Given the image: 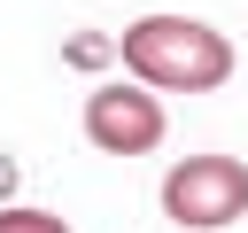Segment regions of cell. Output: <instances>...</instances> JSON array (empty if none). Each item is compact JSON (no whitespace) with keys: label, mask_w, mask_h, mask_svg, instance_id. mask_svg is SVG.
<instances>
[{"label":"cell","mask_w":248,"mask_h":233,"mask_svg":"<svg viewBox=\"0 0 248 233\" xmlns=\"http://www.w3.org/2000/svg\"><path fill=\"white\" fill-rule=\"evenodd\" d=\"M163 132H170L163 93H147L132 78H108L85 93V140L101 155H147V148H163Z\"/></svg>","instance_id":"cell-3"},{"label":"cell","mask_w":248,"mask_h":233,"mask_svg":"<svg viewBox=\"0 0 248 233\" xmlns=\"http://www.w3.org/2000/svg\"><path fill=\"white\" fill-rule=\"evenodd\" d=\"M0 233H70V217L31 210V202H0Z\"/></svg>","instance_id":"cell-4"},{"label":"cell","mask_w":248,"mask_h":233,"mask_svg":"<svg viewBox=\"0 0 248 233\" xmlns=\"http://www.w3.org/2000/svg\"><path fill=\"white\" fill-rule=\"evenodd\" d=\"M163 217L186 233H217L248 217V163L240 155H178L163 171Z\"/></svg>","instance_id":"cell-2"},{"label":"cell","mask_w":248,"mask_h":233,"mask_svg":"<svg viewBox=\"0 0 248 233\" xmlns=\"http://www.w3.org/2000/svg\"><path fill=\"white\" fill-rule=\"evenodd\" d=\"M116 62L147 93H217L232 78V39L202 16H140L116 39Z\"/></svg>","instance_id":"cell-1"},{"label":"cell","mask_w":248,"mask_h":233,"mask_svg":"<svg viewBox=\"0 0 248 233\" xmlns=\"http://www.w3.org/2000/svg\"><path fill=\"white\" fill-rule=\"evenodd\" d=\"M8 194H16V163L0 155V202H8Z\"/></svg>","instance_id":"cell-5"}]
</instances>
